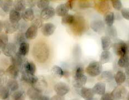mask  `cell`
<instances>
[{"instance_id":"obj_1","label":"cell","mask_w":129,"mask_h":100,"mask_svg":"<svg viewBox=\"0 0 129 100\" xmlns=\"http://www.w3.org/2000/svg\"><path fill=\"white\" fill-rule=\"evenodd\" d=\"M32 55L37 62L40 63L46 62L50 55V49L48 45L43 41L36 43L33 47Z\"/></svg>"},{"instance_id":"obj_2","label":"cell","mask_w":129,"mask_h":100,"mask_svg":"<svg viewBox=\"0 0 129 100\" xmlns=\"http://www.w3.org/2000/svg\"><path fill=\"white\" fill-rule=\"evenodd\" d=\"M72 31L77 35H82L84 32L86 31L87 24L86 21L83 17H75L74 23L71 25Z\"/></svg>"},{"instance_id":"obj_3","label":"cell","mask_w":129,"mask_h":100,"mask_svg":"<svg viewBox=\"0 0 129 100\" xmlns=\"http://www.w3.org/2000/svg\"><path fill=\"white\" fill-rule=\"evenodd\" d=\"M86 73L91 77L99 76L102 73L103 66L99 62L93 61L89 64L85 69Z\"/></svg>"},{"instance_id":"obj_4","label":"cell","mask_w":129,"mask_h":100,"mask_svg":"<svg viewBox=\"0 0 129 100\" xmlns=\"http://www.w3.org/2000/svg\"><path fill=\"white\" fill-rule=\"evenodd\" d=\"M116 40V41L113 44L114 53L120 57L128 55V44L122 40Z\"/></svg>"},{"instance_id":"obj_5","label":"cell","mask_w":129,"mask_h":100,"mask_svg":"<svg viewBox=\"0 0 129 100\" xmlns=\"http://www.w3.org/2000/svg\"><path fill=\"white\" fill-rule=\"evenodd\" d=\"M94 6L96 10L100 13H106L109 12L110 6L109 1L106 0H97L94 1Z\"/></svg>"},{"instance_id":"obj_6","label":"cell","mask_w":129,"mask_h":100,"mask_svg":"<svg viewBox=\"0 0 129 100\" xmlns=\"http://www.w3.org/2000/svg\"><path fill=\"white\" fill-rule=\"evenodd\" d=\"M114 100H120L124 98L127 95V90L122 85H118L111 92Z\"/></svg>"},{"instance_id":"obj_7","label":"cell","mask_w":129,"mask_h":100,"mask_svg":"<svg viewBox=\"0 0 129 100\" xmlns=\"http://www.w3.org/2000/svg\"><path fill=\"white\" fill-rule=\"evenodd\" d=\"M27 61L26 58L16 53L11 57L12 64L17 66L20 70H23L24 64Z\"/></svg>"},{"instance_id":"obj_8","label":"cell","mask_w":129,"mask_h":100,"mask_svg":"<svg viewBox=\"0 0 129 100\" xmlns=\"http://www.w3.org/2000/svg\"><path fill=\"white\" fill-rule=\"evenodd\" d=\"M90 27L93 31L98 34H102L105 30V23L103 21L95 19L91 22Z\"/></svg>"},{"instance_id":"obj_9","label":"cell","mask_w":129,"mask_h":100,"mask_svg":"<svg viewBox=\"0 0 129 100\" xmlns=\"http://www.w3.org/2000/svg\"><path fill=\"white\" fill-rule=\"evenodd\" d=\"M54 89L57 95L64 96L69 92L70 88L66 83L64 82H59L54 86Z\"/></svg>"},{"instance_id":"obj_10","label":"cell","mask_w":129,"mask_h":100,"mask_svg":"<svg viewBox=\"0 0 129 100\" xmlns=\"http://www.w3.org/2000/svg\"><path fill=\"white\" fill-rule=\"evenodd\" d=\"M4 24V29L6 34H12L18 30L19 23H13L9 19L6 20L3 22Z\"/></svg>"},{"instance_id":"obj_11","label":"cell","mask_w":129,"mask_h":100,"mask_svg":"<svg viewBox=\"0 0 129 100\" xmlns=\"http://www.w3.org/2000/svg\"><path fill=\"white\" fill-rule=\"evenodd\" d=\"M55 15V10L51 6H48L42 10L40 14V18L43 21H47L53 18Z\"/></svg>"},{"instance_id":"obj_12","label":"cell","mask_w":129,"mask_h":100,"mask_svg":"<svg viewBox=\"0 0 129 100\" xmlns=\"http://www.w3.org/2000/svg\"><path fill=\"white\" fill-rule=\"evenodd\" d=\"M2 51L5 56L12 57L17 53V46L15 43H8Z\"/></svg>"},{"instance_id":"obj_13","label":"cell","mask_w":129,"mask_h":100,"mask_svg":"<svg viewBox=\"0 0 129 100\" xmlns=\"http://www.w3.org/2000/svg\"><path fill=\"white\" fill-rule=\"evenodd\" d=\"M21 79L22 81H23L27 84L33 86L37 82L38 80V77L35 75L28 74L25 71H22Z\"/></svg>"},{"instance_id":"obj_14","label":"cell","mask_w":129,"mask_h":100,"mask_svg":"<svg viewBox=\"0 0 129 100\" xmlns=\"http://www.w3.org/2000/svg\"><path fill=\"white\" fill-rule=\"evenodd\" d=\"M56 27L52 23H46L44 24L41 28V32L46 37L52 35L54 33Z\"/></svg>"},{"instance_id":"obj_15","label":"cell","mask_w":129,"mask_h":100,"mask_svg":"<svg viewBox=\"0 0 129 100\" xmlns=\"http://www.w3.org/2000/svg\"><path fill=\"white\" fill-rule=\"evenodd\" d=\"M92 91L94 95L96 94L98 95H103L106 92V84L105 82L100 81L97 82L92 88Z\"/></svg>"},{"instance_id":"obj_16","label":"cell","mask_w":129,"mask_h":100,"mask_svg":"<svg viewBox=\"0 0 129 100\" xmlns=\"http://www.w3.org/2000/svg\"><path fill=\"white\" fill-rule=\"evenodd\" d=\"M87 81V77L85 75L74 77L73 80V85L76 88H81L84 86Z\"/></svg>"},{"instance_id":"obj_17","label":"cell","mask_w":129,"mask_h":100,"mask_svg":"<svg viewBox=\"0 0 129 100\" xmlns=\"http://www.w3.org/2000/svg\"><path fill=\"white\" fill-rule=\"evenodd\" d=\"M38 29L37 27L31 25L25 32V37L28 40L35 39L38 35Z\"/></svg>"},{"instance_id":"obj_18","label":"cell","mask_w":129,"mask_h":100,"mask_svg":"<svg viewBox=\"0 0 129 100\" xmlns=\"http://www.w3.org/2000/svg\"><path fill=\"white\" fill-rule=\"evenodd\" d=\"M19 71H20V70L17 66L11 64L7 69L6 74L8 76L10 77V79H16L19 75Z\"/></svg>"},{"instance_id":"obj_19","label":"cell","mask_w":129,"mask_h":100,"mask_svg":"<svg viewBox=\"0 0 129 100\" xmlns=\"http://www.w3.org/2000/svg\"><path fill=\"white\" fill-rule=\"evenodd\" d=\"M21 17L25 22H31L35 18L34 11L32 8H26L21 14Z\"/></svg>"},{"instance_id":"obj_20","label":"cell","mask_w":129,"mask_h":100,"mask_svg":"<svg viewBox=\"0 0 129 100\" xmlns=\"http://www.w3.org/2000/svg\"><path fill=\"white\" fill-rule=\"evenodd\" d=\"M27 95L30 100H39L42 96V92L36 89L33 86L30 87L27 91Z\"/></svg>"},{"instance_id":"obj_21","label":"cell","mask_w":129,"mask_h":100,"mask_svg":"<svg viewBox=\"0 0 129 100\" xmlns=\"http://www.w3.org/2000/svg\"><path fill=\"white\" fill-rule=\"evenodd\" d=\"M113 60V55L110 51H103L101 54L99 62L103 65L111 63Z\"/></svg>"},{"instance_id":"obj_22","label":"cell","mask_w":129,"mask_h":100,"mask_svg":"<svg viewBox=\"0 0 129 100\" xmlns=\"http://www.w3.org/2000/svg\"><path fill=\"white\" fill-rule=\"evenodd\" d=\"M101 43L103 51H109L113 46V41L111 39L105 35L101 37Z\"/></svg>"},{"instance_id":"obj_23","label":"cell","mask_w":129,"mask_h":100,"mask_svg":"<svg viewBox=\"0 0 129 100\" xmlns=\"http://www.w3.org/2000/svg\"><path fill=\"white\" fill-rule=\"evenodd\" d=\"M105 36L110 38L111 39L116 40L117 37V32L116 28L114 26L108 27L106 26L105 28Z\"/></svg>"},{"instance_id":"obj_24","label":"cell","mask_w":129,"mask_h":100,"mask_svg":"<svg viewBox=\"0 0 129 100\" xmlns=\"http://www.w3.org/2000/svg\"><path fill=\"white\" fill-rule=\"evenodd\" d=\"M52 76L56 79H59L65 75V72L60 67L57 65L53 66L50 70Z\"/></svg>"},{"instance_id":"obj_25","label":"cell","mask_w":129,"mask_h":100,"mask_svg":"<svg viewBox=\"0 0 129 100\" xmlns=\"http://www.w3.org/2000/svg\"><path fill=\"white\" fill-rule=\"evenodd\" d=\"M80 94L82 97L85 100L94 98V93L92 92V89L85 87L81 88L80 90Z\"/></svg>"},{"instance_id":"obj_26","label":"cell","mask_w":129,"mask_h":100,"mask_svg":"<svg viewBox=\"0 0 129 100\" xmlns=\"http://www.w3.org/2000/svg\"><path fill=\"white\" fill-rule=\"evenodd\" d=\"M23 71H25L28 74L35 75L36 71V66L35 63L32 62L27 60L24 64Z\"/></svg>"},{"instance_id":"obj_27","label":"cell","mask_w":129,"mask_h":100,"mask_svg":"<svg viewBox=\"0 0 129 100\" xmlns=\"http://www.w3.org/2000/svg\"><path fill=\"white\" fill-rule=\"evenodd\" d=\"M47 86L48 85L46 80L43 77H41V78H38L37 82L32 86L35 87L36 89H37L40 92H42L46 88H47Z\"/></svg>"},{"instance_id":"obj_28","label":"cell","mask_w":129,"mask_h":100,"mask_svg":"<svg viewBox=\"0 0 129 100\" xmlns=\"http://www.w3.org/2000/svg\"><path fill=\"white\" fill-rule=\"evenodd\" d=\"M29 51V44L26 41V42L22 43L19 45L18 52H17V53H18V54L21 55V56L25 57L28 54Z\"/></svg>"},{"instance_id":"obj_29","label":"cell","mask_w":129,"mask_h":100,"mask_svg":"<svg viewBox=\"0 0 129 100\" xmlns=\"http://www.w3.org/2000/svg\"><path fill=\"white\" fill-rule=\"evenodd\" d=\"M115 21L114 13L112 12H108L106 13L104 17V22L108 27L113 26Z\"/></svg>"},{"instance_id":"obj_30","label":"cell","mask_w":129,"mask_h":100,"mask_svg":"<svg viewBox=\"0 0 129 100\" xmlns=\"http://www.w3.org/2000/svg\"><path fill=\"white\" fill-rule=\"evenodd\" d=\"M26 1L24 0H17L13 1V10L19 12H22L26 9Z\"/></svg>"},{"instance_id":"obj_31","label":"cell","mask_w":129,"mask_h":100,"mask_svg":"<svg viewBox=\"0 0 129 100\" xmlns=\"http://www.w3.org/2000/svg\"><path fill=\"white\" fill-rule=\"evenodd\" d=\"M21 18V13L15 10H11L9 13V20L13 23H19Z\"/></svg>"},{"instance_id":"obj_32","label":"cell","mask_w":129,"mask_h":100,"mask_svg":"<svg viewBox=\"0 0 129 100\" xmlns=\"http://www.w3.org/2000/svg\"><path fill=\"white\" fill-rule=\"evenodd\" d=\"M114 79L118 85H121L126 80V75L122 71H118L114 75Z\"/></svg>"},{"instance_id":"obj_33","label":"cell","mask_w":129,"mask_h":100,"mask_svg":"<svg viewBox=\"0 0 129 100\" xmlns=\"http://www.w3.org/2000/svg\"><path fill=\"white\" fill-rule=\"evenodd\" d=\"M7 87L11 92H15L17 91L19 88V84L16 79H10L7 81L6 84Z\"/></svg>"},{"instance_id":"obj_34","label":"cell","mask_w":129,"mask_h":100,"mask_svg":"<svg viewBox=\"0 0 129 100\" xmlns=\"http://www.w3.org/2000/svg\"><path fill=\"white\" fill-rule=\"evenodd\" d=\"M2 10L5 13H10L13 8V1L12 0H5L2 1L1 6Z\"/></svg>"},{"instance_id":"obj_35","label":"cell","mask_w":129,"mask_h":100,"mask_svg":"<svg viewBox=\"0 0 129 100\" xmlns=\"http://www.w3.org/2000/svg\"><path fill=\"white\" fill-rule=\"evenodd\" d=\"M114 75L113 72L109 70L102 71L100 74V79L105 82H110L114 79Z\"/></svg>"},{"instance_id":"obj_36","label":"cell","mask_w":129,"mask_h":100,"mask_svg":"<svg viewBox=\"0 0 129 100\" xmlns=\"http://www.w3.org/2000/svg\"><path fill=\"white\" fill-rule=\"evenodd\" d=\"M69 10L67 8L64 4H60L58 5V6L55 8V14L58 16L63 17L65 15L68 14Z\"/></svg>"},{"instance_id":"obj_37","label":"cell","mask_w":129,"mask_h":100,"mask_svg":"<svg viewBox=\"0 0 129 100\" xmlns=\"http://www.w3.org/2000/svg\"><path fill=\"white\" fill-rule=\"evenodd\" d=\"M10 95V91L6 86H0V99L6 100L8 98Z\"/></svg>"},{"instance_id":"obj_38","label":"cell","mask_w":129,"mask_h":100,"mask_svg":"<svg viewBox=\"0 0 129 100\" xmlns=\"http://www.w3.org/2000/svg\"><path fill=\"white\" fill-rule=\"evenodd\" d=\"M26 40L27 39L25 37L24 33L19 32L15 35V44L16 46L17 45H19L22 43L26 42Z\"/></svg>"},{"instance_id":"obj_39","label":"cell","mask_w":129,"mask_h":100,"mask_svg":"<svg viewBox=\"0 0 129 100\" xmlns=\"http://www.w3.org/2000/svg\"><path fill=\"white\" fill-rule=\"evenodd\" d=\"M75 20V16L70 15V14H67V15H65L64 16L62 17L61 18V24L63 25H72L74 23Z\"/></svg>"},{"instance_id":"obj_40","label":"cell","mask_w":129,"mask_h":100,"mask_svg":"<svg viewBox=\"0 0 129 100\" xmlns=\"http://www.w3.org/2000/svg\"><path fill=\"white\" fill-rule=\"evenodd\" d=\"M26 93L23 90H17L14 92L12 95V100H25Z\"/></svg>"},{"instance_id":"obj_41","label":"cell","mask_w":129,"mask_h":100,"mask_svg":"<svg viewBox=\"0 0 129 100\" xmlns=\"http://www.w3.org/2000/svg\"><path fill=\"white\" fill-rule=\"evenodd\" d=\"M117 64L121 68H126L128 67L129 58L128 55H126L123 57H120L118 62H117Z\"/></svg>"},{"instance_id":"obj_42","label":"cell","mask_w":129,"mask_h":100,"mask_svg":"<svg viewBox=\"0 0 129 100\" xmlns=\"http://www.w3.org/2000/svg\"><path fill=\"white\" fill-rule=\"evenodd\" d=\"M8 43V35L5 33H0V49H3Z\"/></svg>"},{"instance_id":"obj_43","label":"cell","mask_w":129,"mask_h":100,"mask_svg":"<svg viewBox=\"0 0 129 100\" xmlns=\"http://www.w3.org/2000/svg\"><path fill=\"white\" fill-rule=\"evenodd\" d=\"M50 1L48 0H38L37 1V5L38 8L40 10H43L49 6Z\"/></svg>"},{"instance_id":"obj_44","label":"cell","mask_w":129,"mask_h":100,"mask_svg":"<svg viewBox=\"0 0 129 100\" xmlns=\"http://www.w3.org/2000/svg\"><path fill=\"white\" fill-rule=\"evenodd\" d=\"M84 75V69L82 66L79 65L77 66L75 68L74 72H73V77L79 76Z\"/></svg>"},{"instance_id":"obj_45","label":"cell","mask_w":129,"mask_h":100,"mask_svg":"<svg viewBox=\"0 0 129 100\" xmlns=\"http://www.w3.org/2000/svg\"><path fill=\"white\" fill-rule=\"evenodd\" d=\"M78 4H79V7L82 9H85L91 6V1H88V0H80L78 1Z\"/></svg>"},{"instance_id":"obj_46","label":"cell","mask_w":129,"mask_h":100,"mask_svg":"<svg viewBox=\"0 0 129 100\" xmlns=\"http://www.w3.org/2000/svg\"><path fill=\"white\" fill-rule=\"evenodd\" d=\"M31 25H33V26L37 27L38 29L40 28H42L43 25V21L41 18H35V19L32 21Z\"/></svg>"},{"instance_id":"obj_47","label":"cell","mask_w":129,"mask_h":100,"mask_svg":"<svg viewBox=\"0 0 129 100\" xmlns=\"http://www.w3.org/2000/svg\"><path fill=\"white\" fill-rule=\"evenodd\" d=\"M111 2L112 6L117 11L121 10L122 8V2L120 0H112L110 1Z\"/></svg>"},{"instance_id":"obj_48","label":"cell","mask_w":129,"mask_h":100,"mask_svg":"<svg viewBox=\"0 0 129 100\" xmlns=\"http://www.w3.org/2000/svg\"><path fill=\"white\" fill-rule=\"evenodd\" d=\"M28 24L26 22L23 21L21 23H19V32L24 33V32H26V30L28 29Z\"/></svg>"},{"instance_id":"obj_49","label":"cell","mask_w":129,"mask_h":100,"mask_svg":"<svg viewBox=\"0 0 129 100\" xmlns=\"http://www.w3.org/2000/svg\"><path fill=\"white\" fill-rule=\"evenodd\" d=\"M122 17L126 19H129V10L128 8H123L121 10Z\"/></svg>"},{"instance_id":"obj_50","label":"cell","mask_w":129,"mask_h":100,"mask_svg":"<svg viewBox=\"0 0 129 100\" xmlns=\"http://www.w3.org/2000/svg\"><path fill=\"white\" fill-rule=\"evenodd\" d=\"M100 100H114L111 93H105L101 97Z\"/></svg>"},{"instance_id":"obj_51","label":"cell","mask_w":129,"mask_h":100,"mask_svg":"<svg viewBox=\"0 0 129 100\" xmlns=\"http://www.w3.org/2000/svg\"><path fill=\"white\" fill-rule=\"evenodd\" d=\"M6 79V74L4 71L0 70V86L3 85Z\"/></svg>"},{"instance_id":"obj_52","label":"cell","mask_w":129,"mask_h":100,"mask_svg":"<svg viewBox=\"0 0 129 100\" xmlns=\"http://www.w3.org/2000/svg\"><path fill=\"white\" fill-rule=\"evenodd\" d=\"M26 6L29 8H33L37 5V1L35 0H27L26 1Z\"/></svg>"},{"instance_id":"obj_53","label":"cell","mask_w":129,"mask_h":100,"mask_svg":"<svg viewBox=\"0 0 129 100\" xmlns=\"http://www.w3.org/2000/svg\"><path fill=\"white\" fill-rule=\"evenodd\" d=\"M75 2V1H74V0H69V1H67L64 5H65L66 7L68 8L69 10H72L73 8Z\"/></svg>"},{"instance_id":"obj_54","label":"cell","mask_w":129,"mask_h":100,"mask_svg":"<svg viewBox=\"0 0 129 100\" xmlns=\"http://www.w3.org/2000/svg\"><path fill=\"white\" fill-rule=\"evenodd\" d=\"M50 100H65L63 96H61L58 95H55L52 96Z\"/></svg>"},{"instance_id":"obj_55","label":"cell","mask_w":129,"mask_h":100,"mask_svg":"<svg viewBox=\"0 0 129 100\" xmlns=\"http://www.w3.org/2000/svg\"><path fill=\"white\" fill-rule=\"evenodd\" d=\"M39 100H50V98L47 96L42 95L41 96V97L40 98V99H39Z\"/></svg>"},{"instance_id":"obj_56","label":"cell","mask_w":129,"mask_h":100,"mask_svg":"<svg viewBox=\"0 0 129 100\" xmlns=\"http://www.w3.org/2000/svg\"><path fill=\"white\" fill-rule=\"evenodd\" d=\"M3 29H4V24H3V22L0 20V33H2Z\"/></svg>"},{"instance_id":"obj_57","label":"cell","mask_w":129,"mask_h":100,"mask_svg":"<svg viewBox=\"0 0 129 100\" xmlns=\"http://www.w3.org/2000/svg\"><path fill=\"white\" fill-rule=\"evenodd\" d=\"M125 73H126L125 74L126 75L128 76V67L125 68Z\"/></svg>"},{"instance_id":"obj_58","label":"cell","mask_w":129,"mask_h":100,"mask_svg":"<svg viewBox=\"0 0 129 100\" xmlns=\"http://www.w3.org/2000/svg\"><path fill=\"white\" fill-rule=\"evenodd\" d=\"M2 0H0V7H1V4H2Z\"/></svg>"},{"instance_id":"obj_59","label":"cell","mask_w":129,"mask_h":100,"mask_svg":"<svg viewBox=\"0 0 129 100\" xmlns=\"http://www.w3.org/2000/svg\"><path fill=\"white\" fill-rule=\"evenodd\" d=\"M86 100H96V99H95L94 98H91V99H86Z\"/></svg>"},{"instance_id":"obj_60","label":"cell","mask_w":129,"mask_h":100,"mask_svg":"<svg viewBox=\"0 0 129 100\" xmlns=\"http://www.w3.org/2000/svg\"><path fill=\"white\" fill-rule=\"evenodd\" d=\"M127 100H128V95H127Z\"/></svg>"},{"instance_id":"obj_61","label":"cell","mask_w":129,"mask_h":100,"mask_svg":"<svg viewBox=\"0 0 129 100\" xmlns=\"http://www.w3.org/2000/svg\"><path fill=\"white\" fill-rule=\"evenodd\" d=\"M1 51H0V55H1Z\"/></svg>"}]
</instances>
